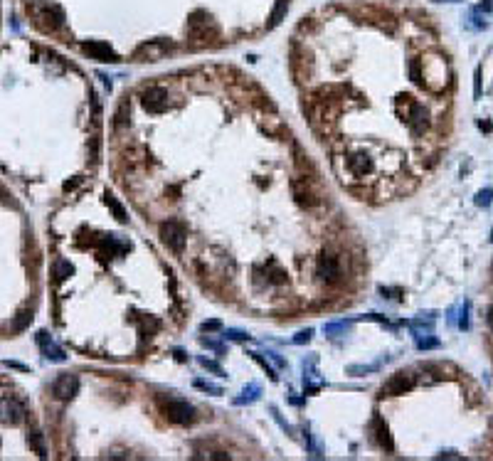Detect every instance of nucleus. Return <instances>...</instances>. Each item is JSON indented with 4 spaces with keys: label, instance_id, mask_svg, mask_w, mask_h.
<instances>
[{
    "label": "nucleus",
    "instance_id": "f257e3e1",
    "mask_svg": "<svg viewBox=\"0 0 493 461\" xmlns=\"http://www.w3.org/2000/svg\"><path fill=\"white\" fill-rule=\"evenodd\" d=\"M155 404L160 409V414L173 422V424H193L195 422V407L180 397H173V395H158L155 397Z\"/></svg>",
    "mask_w": 493,
    "mask_h": 461
},
{
    "label": "nucleus",
    "instance_id": "f03ea898",
    "mask_svg": "<svg viewBox=\"0 0 493 461\" xmlns=\"http://www.w3.org/2000/svg\"><path fill=\"white\" fill-rule=\"evenodd\" d=\"M160 239H163V244H168L173 252H183V247H185V227H183V222H163L160 225Z\"/></svg>",
    "mask_w": 493,
    "mask_h": 461
},
{
    "label": "nucleus",
    "instance_id": "7ed1b4c3",
    "mask_svg": "<svg viewBox=\"0 0 493 461\" xmlns=\"http://www.w3.org/2000/svg\"><path fill=\"white\" fill-rule=\"evenodd\" d=\"M77 392H79V377H77V375L64 373L52 382V395H55L57 400H62V402L72 400Z\"/></svg>",
    "mask_w": 493,
    "mask_h": 461
},
{
    "label": "nucleus",
    "instance_id": "20e7f679",
    "mask_svg": "<svg viewBox=\"0 0 493 461\" xmlns=\"http://www.w3.org/2000/svg\"><path fill=\"white\" fill-rule=\"evenodd\" d=\"M25 419V407L15 397H3L0 400V422L5 424H20Z\"/></svg>",
    "mask_w": 493,
    "mask_h": 461
},
{
    "label": "nucleus",
    "instance_id": "39448f33",
    "mask_svg": "<svg viewBox=\"0 0 493 461\" xmlns=\"http://www.w3.org/2000/svg\"><path fill=\"white\" fill-rule=\"evenodd\" d=\"M171 50H173V45H171V42H166V40H153V42H145V45H141V47L136 50V59L155 62V59L166 57Z\"/></svg>",
    "mask_w": 493,
    "mask_h": 461
},
{
    "label": "nucleus",
    "instance_id": "423d86ee",
    "mask_svg": "<svg viewBox=\"0 0 493 461\" xmlns=\"http://www.w3.org/2000/svg\"><path fill=\"white\" fill-rule=\"evenodd\" d=\"M143 106L150 114H160L168 109V91L163 87H148L143 91Z\"/></svg>",
    "mask_w": 493,
    "mask_h": 461
},
{
    "label": "nucleus",
    "instance_id": "0eeeda50",
    "mask_svg": "<svg viewBox=\"0 0 493 461\" xmlns=\"http://www.w3.org/2000/svg\"><path fill=\"white\" fill-rule=\"evenodd\" d=\"M414 385V377L409 373H395L385 385H382V395H405L407 390H412Z\"/></svg>",
    "mask_w": 493,
    "mask_h": 461
},
{
    "label": "nucleus",
    "instance_id": "6e6552de",
    "mask_svg": "<svg viewBox=\"0 0 493 461\" xmlns=\"http://www.w3.org/2000/svg\"><path fill=\"white\" fill-rule=\"evenodd\" d=\"M316 274H318L320 281H325V284H336L338 279H341V266H338V259L336 257H331V254H323L318 259V269H316Z\"/></svg>",
    "mask_w": 493,
    "mask_h": 461
},
{
    "label": "nucleus",
    "instance_id": "1a4fd4ad",
    "mask_svg": "<svg viewBox=\"0 0 493 461\" xmlns=\"http://www.w3.org/2000/svg\"><path fill=\"white\" fill-rule=\"evenodd\" d=\"M407 123H409V128L414 131V133H422L424 128H427V111H424V106L422 104H417V101H409L407 104Z\"/></svg>",
    "mask_w": 493,
    "mask_h": 461
},
{
    "label": "nucleus",
    "instance_id": "9d476101",
    "mask_svg": "<svg viewBox=\"0 0 493 461\" xmlns=\"http://www.w3.org/2000/svg\"><path fill=\"white\" fill-rule=\"evenodd\" d=\"M37 343H40V348H42V353H45L47 360H52V363H64L67 360V353L59 346H55V341L47 336V331H40L37 333Z\"/></svg>",
    "mask_w": 493,
    "mask_h": 461
},
{
    "label": "nucleus",
    "instance_id": "9b49d317",
    "mask_svg": "<svg viewBox=\"0 0 493 461\" xmlns=\"http://www.w3.org/2000/svg\"><path fill=\"white\" fill-rule=\"evenodd\" d=\"M348 168L350 173L355 175V178H365V175H370L375 171V163H373V158L370 156H365V153H355V156H350L348 158Z\"/></svg>",
    "mask_w": 493,
    "mask_h": 461
},
{
    "label": "nucleus",
    "instance_id": "f8f14e48",
    "mask_svg": "<svg viewBox=\"0 0 493 461\" xmlns=\"http://www.w3.org/2000/svg\"><path fill=\"white\" fill-rule=\"evenodd\" d=\"M207 28H212V25L203 10H198L188 18V35L190 37H207Z\"/></svg>",
    "mask_w": 493,
    "mask_h": 461
},
{
    "label": "nucleus",
    "instance_id": "ddd939ff",
    "mask_svg": "<svg viewBox=\"0 0 493 461\" xmlns=\"http://www.w3.org/2000/svg\"><path fill=\"white\" fill-rule=\"evenodd\" d=\"M84 52L91 55V57H96V59H106V62H116L118 59L109 42H87V45H84Z\"/></svg>",
    "mask_w": 493,
    "mask_h": 461
},
{
    "label": "nucleus",
    "instance_id": "4468645a",
    "mask_svg": "<svg viewBox=\"0 0 493 461\" xmlns=\"http://www.w3.org/2000/svg\"><path fill=\"white\" fill-rule=\"evenodd\" d=\"M40 10L45 13V15H42V20H47L52 30L64 25V13H62V8H59V5H55V3H50V5H47V3H45V5H40Z\"/></svg>",
    "mask_w": 493,
    "mask_h": 461
},
{
    "label": "nucleus",
    "instance_id": "2eb2a0df",
    "mask_svg": "<svg viewBox=\"0 0 493 461\" xmlns=\"http://www.w3.org/2000/svg\"><path fill=\"white\" fill-rule=\"evenodd\" d=\"M373 427H375V439H377V444L385 449V451H392L395 449V444H392V436H390V429H387V424L380 419V417H375V422H373Z\"/></svg>",
    "mask_w": 493,
    "mask_h": 461
},
{
    "label": "nucleus",
    "instance_id": "dca6fc26",
    "mask_svg": "<svg viewBox=\"0 0 493 461\" xmlns=\"http://www.w3.org/2000/svg\"><path fill=\"white\" fill-rule=\"evenodd\" d=\"M259 395H261V390H259V385H247L244 390H242V395L239 397H234V404H252V402H257L259 400Z\"/></svg>",
    "mask_w": 493,
    "mask_h": 461
},
{
    "label": "nucleus",
    "instance_id": "f3484780",
    "mask_svg": "<svg viewBox=\"0 0 493 461\" xmlns=\"http://www.w3.org/2000/svg\"><path fill=\"white\" fill-rule=\"evenodd\" d=\"M286 13H289V0H276V5H274V10L269 15V28H276L286 18Z\"/></svg>",
    "mask_w": 493,
    "mask_h": 461
},
{
    "label": "nucleus",
    "instance_id": "a211bd4d",
    "mask_svg": "<svg viewBox=\"0 0 493 461\" xmlns=\"http://www.w3.org/2000/svg\"><path fill=\"white\" fill-rule=\"evenodd\" d=\"M106 205H109V210L114 212V217H116L118 222H126L128 220V215H126V210H123V205L114 198V195H106Z\"/></svg>",
    "mask_w": 493,
    "mask_h": 461
},
{
    "label": "nucleus",
    "instance_id": "6ab92c4d",
    "mask_svg": "<svg viewBox=\"0 0 493 461\" xmlns=\"http://www.w3.org/2000/svg\"><path fill=\"white\" fill-rule=\"evenodd\" d=\"M72 271H74V266H72L67 259H59L57 264H55V279H57V281H64L67 276H72Z\"/></svg>",
    "mask_w": 493,
    "mask_h": 461
},
{
    "label": "nucleus",
    "instance_id": "aec40b11",
    "mask_svg": "<svg viewBox=\"0 0 493 461\" xmlns=\"http://www.w3.org/2000/svg\"><path fill=\"white\" fill-rule=\"evenodd\" d=\"M346 331H348V323H346V321L325 323V326H323V333H325V336H341V333H346Z\"/></svg>",
    "mask_w": 493,
    "mask_h": 461
},
{
    "label": "nucleus",
    "instance_id": "412c9836",
    "mask_svg": "<svg viewBox=\"0 0 493 461\" xmlns=\"http://www.w3.org/2000/svg\"><path fill=\"white\" fill-rule=\"evenodd\" d=\"M30 446L40 454V456H45L47 454V449H45V441H42V434L40 432H32L30 434Z\"/></svg>",
    "mask_w": 493,
    "mask_h": 461
},
{
    "label": "nucleus",
    "instance_id": "4be33fe9",
    "mask_svg": "<svg viewBox=\"0 0 493 461\" xmlns=\"http://www.w3.org/2000/svg\"><path fill=\"white\" fill-rule=\"evenodd\" d=\"M195 387H198V390H203V392L222 395V387H220V385H212V382H205V380H195Z\"/></svg>",
    "mask_w": 493,
    "mask_h": 461
},
{
    "label": "nucleus",
    "instance_id": "5701e85b",
    "mask_svg": "<svg viewBox=\"0 0 493 461\" xmlns=\"http://www.w3.org/2000/svg\"><path fill=\"white\" fill-rule=\"evenodd\" d=\"M491 202H493V190H491V188H486V190H481V193L476 195V205H478V207H488Z\"/></svg>",
    "mask_w": 493,
    "mask_h": 461
},
{
    "label": "nucleus",
    "instance_id": "b1692460",
    "mask_svg": "<svg viewBox=\"0 0 493 461\" xmlns=\"http://www.w3.org/2000/svg\"><path fill=\"white\" fill-rule=\"evenodd\" d=\"M377 368H380V363H375V365H350L348 373L350 375H365V373H375Z\"/></svg>",
    "mask_w": 493,
    "mask_h": 461
},
{
    "label": "nucleus",
    "instance_id": "393cba45",
    "mask_svg": "<svg viewBox=\"0 0 493 461\" xmlns=\"http://www.w3.org/2000/svg\"><path fill=\"white\" fill-rule=\"evenodd\" d=\"M252 358H254V360H257V363H259L261 368H264V370H266V375H269V377H271V380H279V375L274 373V368H271V365H269V363H266V360H264V358H261L259 353H252Z\"/></svg>",
    "mask_w": 493,
    "mask_h": 461
},
{
    "label": "nucleus",
    "instance_id": "a878e982",
    "mask_svg": "<svg viewBox=\"0 0 493 461\" xmlns=\"http://www.w3.org/2000/svg\"><path fill=\"white\" fill-rule=\"evenodd\" d=\"M225 338L227 341H249V336L244 331H237V328H227L225 331Z\"/></svg>",
    "mask_w": 493,
    "mask_h": 461
},
{
    "label": "nucleus",
    "instance_id": "bb28decb",
    "mask_svg": "<svg viewBox=\"0 0 493 461\" xmlns=\"http://www.w3.org/2000/svg\"><path fill=\"white\" fill-rule=\"evenodd\" d=\"M417 348H419V350H432V348H439V341H436V338H422V336H419V338H417Z\"/></svg>",
    "mask_w": 493,
    "mask_h": 461
},
{
    "label": "nucleus",
    "instance_id": "cd10ccee",
    "mask_svg": "<svg viewBox=\"0 0 493 461\" xmlns=\"http://www.w3.org/2000/svg\"><path fill=\"white\" fill-rule=\"evenodd\" d=\"M311 336H313V331H311V328H306V331H298V333H296V338H293V343H296V346H301V343H308V341H311Z\"/></svg>",
    "mask_w": 493,
    "mask_h": 461
},
{
    "label": "nucleus",
    "instance_id": "c85d7f7f",
    "mask_svg": "<svg viewBox=\"0 0 493 461\" xmlns=\"http://www.w3.org/2000/svg\"><path fill=\"white\" fill-rule=\"evenodd\" d=\"M30 321H32V314H30V311H23V314H20V318L15 321V331H23Z\"/></svg>",
    "mask_w": 493,
    "mask_h": 461
},
{
    "label": "nucleus",
    "instance_id": "c756f323",
    "mask_svg": "<svg viewBox=\"0 0 493 461\" xmlns=\"http://www.w3.org/2000/svg\"><path fill=\"white\" fill-rule=\"evenodd\" d=\"M220 328H222V323H220V321H205L203 326H200V331H203V333H212V331H220Z\"/></svg>",
    "mask_w": 493,
    "mask_h": 461
},
{
    "label": "nucleus",
    "instance_id": "7c9ffc66",
    "mask_svg": "<svg viewBox=\"0 0 493 461\" xmlns=\"http://www.w3.org/2000/svg\"><path fill=\"white\" fill-rule=\"evenodd\" d=\"M126 114H128V101H123V104L118 106V111H116V126L126 123Z\"/></svg>",
    "mask_w": 493,
    "mask_h": 461
},
{
    "label": "nucleus",
    "instance_id": "2f4dec72",
    "mask_svg": "<svg viewBox=\"0 0 493 461\" xmlns=\"http://www.w3.org/2000/svg\"><path fill=\"white\" fill-rule=\"evenodd\" d=\"M200 365L207 368V370H212V373H217V375H225V373H222V368H220L217 363H212V360H207V358H200Z\"/></svg>",
    "mask_w": 493,
    "mask_h": 461
},
{
    "label": "nucleus",
    "instance_id": "473e14b6",
    "mask_svg": "<svg viewBox=\"0 0 493 461\" xmlns=\"http://www.w3.org/2000/svg\"><path fill=\"white\" fill-rule=\"evenodd\" d=\"M459 328H468V301L461 306V318H459Z\"/></svg>",
    "mask_w": 493,
    "mask_h": 461
},
{
    "label": "nucleus",
    "instance_id": "72a5a7b5",
    "mask_svg": "<svg viewBox=\"0 0 493 461\" xmlns=\"http://www.w3.org/2000/svg\"><path fill=\"white\" fill-rule=\"evenodd\" d=\"M409 77H412V82L422 84V79H419V62H412L409 64Z\"/></svg>",
    "mask_w": 493,
    "mask_h": 461
},
{
    "label": "nucleus",
    "instance_id": "f704fd0d",
    "mask_svg": "<svg viewBox=\"0 0 493 461\" xmlns=\"http://www.w3.org/2000/svg\"><path fill=\"white\" fill-rule=\"evenodd\" d=\"M200 343H203L205 348H212V350H217V353H222L225 348H222V343H217V341H210V338H200Z\"/></svg>",
    "mask_w": 493,
    "mask_h": 461
},
{
    "label": "nucleus",
    "instance_id": "c9c22d12",
    "mask_svg": "<svg viewBox=\"0 0 493 461\" xmlns=\"http://www.w3.org/2000/svg\"><path fill=\"white\" fill-rule=\"evenodd\" d=\"M269 358H271V360H274V363H276L279 368H284V365H286V363H284V360H281V358H279L276 353H269Z\"/></svg>",
    "mask_w": 493,
    "mask_h": 461
},
{
    "label": "nucleus",
    "instance_id": "e433bc0d",
    "mask_svg": "<svg viewBox=\"0 0 493 461\" xmlns=\"http://www.w3.org/2000/svg\"><path fill=\"white\" fill-rule=\"evenodd\" d=\"M486 321H488V326H491V328H493V306H491V309H488V316H486Z\"/></svg>",
    "mask_w": 493,
    "mask_h": 461
}]
</instances>
